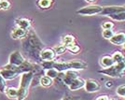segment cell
Segmentation results:
<instances>
[{
    "label": "cell",
    "instance_id": "cell-1",
    "mask_svg": "<svg viewBox=\"0 0 125 100\" xmlns=\"http://www.w3.org/2000/svg\"><path fill=\"white\" fill-rule=\"evenodd\" d=\"M22 48L29 56L33 59H40L39 53L43 49V43L37 35L31 28L27 31V34L22 41Z\"/></svg>",
    "mask_w": 125,
    "mask_h": 100
},
{
    "label": "cell",
    "instance_id": "cell-2",
    "mask_svg": "<svg viewBox=\"0 0 125 100\" xmlns=\"http://www.w3.org/2000/svg\"><path fill=\"white\" fill-rule=\"evenodd\" d=\"M34 79V72H24L21 74V79H20V87L18 89V95L17 100H24L28 95L29 87L31 85Z\"/></svg>",
    "mask_w": 125,
    "mask_h": 100
},
{
    "label": "cell",
    "instance_id": "cell-3",
    "mask_svg": "<svg viewBox=\"0 0 125 100\" xmlns=\"http://www.w3.org/2000/svg\"><path fill=\"white\" fill-rule=\"evenodd\" d=\"M125 70V63L120 62V63H115L113 66L109 67L103 68L99 70L98 72L103 75H106L108 77H113V78H121L124 75Z\"/></svg>",
    "mask_w": 125,
    "mask_h": 100
},
{
    "label": "cell",
    "instance_id": "cell-4",
    "mask_svg": "<svg viewBox=\"0 0 125 100\" xmlns=\"http://www.w3.org/2000/svg\"><path fill=\"white\" fill-rule=\"evenodd\" d=\"M103 7L99 5H89L87 7H84L82 9L78 10L77 13L79 15H84V16H92V15H96V14H100L102 11Z\"/></svg>",
    "mask_w": 125,
    "mask_h": 100
},
{
    "label": "cell",
    "instance_id": "cell-5",
    "mask_svg": "<svg viewBox=\"0 0 125 100\" xmlns=\"http://www.w3.org/2000/svg\"><path fill=\"white\" fill-rule=\"evenodd\" d=\"M121 11H125L124 6H107V7H104L102 9L100 15L108 16L111 14H114V13L121 12Z\"/></svg>",
    "mask_w": 125,
    "mask_h": 100
},
{
    "label": "cell",
    "instance_id": "cell-6",
    "mask_svg": "<svg viewBox=\"0 0 125 100\" xmlns=\"http://www.w3.org/2000/svg\"><path fill=\"white\" fill-rule=\"evenodd\" d=\"M84 88L86 90V92H88V93H95V92H98L100 90L101 85L97 80L90 79L85 80Z\"/></svg>",
    "mask_w": 125,
    "mask_h": 100
},
{
    "label": "cell",
    "instance_id": "cell-7",
    "mask_svg": "<svg viewBox=\"0 0 125 100\" xmlns=\"http://www.w3.org/2000/svg\"><path fill=\"white\" fill-rule=\"evenodd\" d=\"M24 61H25V59L22 56V54L20 52L15 51V52L11 53V54L10 55L9 64H11V65H14V66L18 67V66H21Z\"/></svg>",
    "mask_w": 125,
    "mask_h": 100
},
{
    "label": "cell",
    "instance_id": "cell-8",
    "mask_svg": "<svg viewBox=\"0 0 125 100\" xmlns=\"http://www.w3.org/2000/svg\"><path fill=\"white\" fill-rule=\"evenodd\" d=\"M39 57L43 61H52L56 57V53L53 51V49L46 48L41 50V52L39 53Z\"/></svg>",
    "mask_w": 125,
    "mask_h": 100
},
{
    "label": "cell",
    "instance_id": "cell-9",
    "mask_svg": "<svg viewBox=\"0 0 125 100\" xmlns=\"http://www.w3.org/2000/svg\"><path fill=\"white\" fill-rule=\"evenodd\" d=\"M78 77V73L75 71V70H72V69H69V70H66L64 71L63 73V78H62V82L64 85H69L72 81H73L75 79H77Z\"/></svg>",
    "mask_w": 125,
    "mask_h": 100
},
{
    "label": "cell",
    "instance_id": "cell-10",
    "mask_svg": "<svg viewBox=\"0 0 125 100\" xmlns=\"http://www.w3.org/2000/svg\"><path fill=\"white\" fill-rule=\"evenodd\" d=\"M109 40L110 42L114 45H122L125 42V34L124 33L114 34Z\"/></svg>",
    "mask_w": 125,
    "mask_h": 100
},
{
    "label": "cell",
    "instance_id": "cell-11",
    "mask_svg": "<svg viewBox=\"0 0 125 100\" xmlns=\"http://www.w3.org/2000/svg\"><path fill=\"white\" fill-rule=\"evenodd\" d=\"M84 83H85V80L83 79L78 77L77 79H75L70 84L68 85V87L71 91H77V90L84 87Z\"/></svg>",
    "mask_w": 125,
    "mask_h": 100
},
{
    "label": "cell",
    "instance_id": "cell-12",
    "mask_svg": "<svg viewBox=\"0 0 125 100\" xmlns=\"http://www.w3.org/2000/svg\"><path fill=\"white\" fill-rule=\"evenodd\" d=\"M16 25L19 27H21L22 29H24L26 31H28L31 28V21L25 19V18H19L15 20Z\"/></svg>",
    "mask_w": 125,
    "mask_h": 100
},
{
    "label": "cell",
    "instance_id": "cell-13",
    "mask_svg": "<svg viewBox=\"0 0 125 100\" xmlns=\"http://www.w3.org/2000/svg\"><path fill=\"white\" fill-rule=\"evenodd\" d=\"M26 34H27V31H26V30H24V29H22L21 27L16 25V27H14V28L12 29L11 37H13V38H15V39H18V38H22V37H24L26 36Z\"/></svg>",
    "mask_w": 125,
    "mask_h": 100
},
{
    "label": "cell",
    "instance_id": "cell-14",
    "mask_svg": "<svg viewBox=\"0 0 125 100\" xmlns=\"http://www.w3.org/2000/svg\"><path fill=\"white\" fill-rule=\"evenodd\" d=\"M68 66H69V69H72V70H82L86 68L87 64L82 61H71V62H68Z\"/></svg>",
    "mask_w": 125,
    "mask_h": 100
},
{
    "label": "cell",
    "instance_id": "cell-15",
    "mask_svg": "<svg viewBox=\"0 0 125 100\" xmlns=\"http://www.w3.org/2000/svg\"><path fill=\"white\" fill-rule=\"evenodd\" d=\"M100 64H101V66L104 67V68H106V67H109L111 66H113L114 65V61H113V59L111 56H108V55H105L104 57L101 58V60H100Z\"/></svg>",
    "mask_w": 125,
    "mask_h": 100
},
{
    "label": "cell",
    "instance_id": "cell-16",
    "mask_svg": "<svg viewBox=\"0 0 125 100\" xmlns=\"http://www.w3.org/2000/svg\"><path fill=\"white\" fill-rule=\"evenodd\" d=\"M74 41H75V37L73 36H71V35H66V36L62 37V44L64 45L66 48L68 46H70L71 44H73Z\"/></svg>",
    "mask_w": 125,
    "mask_h": 100
},
{
    "label": "cell",
    "instance_id": "cell-17",
    "mask_svg": "<svg viewBox=\"0 0 125 100\" xmlns=\"http://www.w3.org/2000/svg\"><path fill=\"white\" fill-rule=\"evenodd\" d=\"M6 95H8V97L10 98H14L17 99V95H18V89H16L14 87H10L5 91Z\"/></svg>",
    "mask_w": 125,
    "mask_h": 100
},
{
    "label": "cell",
    "instance_id": "cell-18",
    "mask_svg": "<svg viewBox=\"0 0 125 100\" xmlns=\"http://www.w3.org/2000/svg\"><path fill=\"white\" fill-rule=\"evenodd\" d=\"M108 17H110L111 19H113L115 21L123 22L125 21V11H121V12L111 14V15H108Z\"/></svg>",
    "mask_w": 125,
    "mask_h": 100
},
{
    "label": "cell",
    "instance_id": "cell-19",
    "mask_svg": "<svg viewBox=\"0 0 125 100\" xmlns=\"http://www.w3.org/2000/svg\"><path fill=\"white\" fill-rule=\"evenodd\" d=\"M53 83V79H51L50 77H48V76H43L41 77V79H40V84L42 86H44V87H49V86H51V85Z\"/></svg>",
    "mask_w": 125,
    "mask_h": 100
},
{
    "label": "cell",
    "instance_id": "cell-20",
    "mask_svg": "<svg viewBox=\"0 0 125 100\" xmlns=\"http://www.w3.org/2000/svg\"><path fill=\"white\" fill-rule=\"evenodd\" d=\"M114 63H120V62H123L124 61V55L120 52H116L113 53V55L111 56Z\"/></svg>",
    "mask_w": 125,
    "mask_h": 100
},
{
    "label": "cell",
    "instance_id": "cell-21",
    "mask_svg": "<svg viewBox=\"0 0 125 100\" xmlns=\"http://www.w3.org/2000/svg\"><path fill=\"white\" fill-rule=\"evenodd\" d=\"M52 2H53V0H38L37 5L41 9H49L52 6Z\"/></svg>",
    "mask_w": 125,
    "mask_h": 100
},
{
    "label": "cell",
    "instance_id": "cell-22",
    "mask_svg": "<svg viewBox=\"0 0 125 100\" xmlns=\"http://www.w3.org/2000/svg\"><path fill=\"white\" fill-rule=\"evenodd\" d=\"M58 74H59V72H58L55 68H51V69L45 70V75L48 76V77H50V78L52 79H55V78L58 76Z\"/></svg>",
    "mask_w": 125,
    "mask_h": 100
},
{
    "label": "cell",
    "instance_id": "cell-23",
    "mask_svg": "<svg viewBox=\"0 0 125 100\" xmlns=\"http://www.w3.org/2000/svg\"><path fill=\"white\" fill-rule=\"evenodd\" d=\"M54 60L52 61H43L41 63V67L44 70H47V69L53 68V66H54Z\"/></svg>",
    "mask_w": 125,
    "mask_h": 100
},
{
    "label": "cell",
    "instance_id": "cell-24",
    "mask_svg": "<svg viewBox=\"0 0 125 100\" xmlns=\"http://www.w3.org/2000/svg\"><path fill=\"white\" fill-rule=\"evenodd\" d=\"M114 34V30L112 28L111 29H104V31H103V37L104 38H106V39H110Z\"/></svg>",
    "mask_w": 125,
    "mask_h": 100
},
{
    "label": "cell",
    "instance_id": "cell-25",
    "mask_svg": "<svg viewBox=\"0 0 125 100\" xmlns=\"http://www.w3.org/2000/svg\"><path fill=\"white\" fill-rule=\"evenodd\" d=\"M53 51L55 52L56 55H61V54H62V53L66 51V47L62 44V45H60V46H57V47L54 48Z\"/></svg>",
    "mask_w": 125,
    "mask_h": 100
},
{
    "label": "cell",
    "instance_id": "cell-26",
    "mask_svg": "<svg viewBox=\"0 0 125 100\" xmlns=\"http://www.w3.org/2000/svg\"><path fill=\"white\" fill-rule=\"evenodd\" d=\"M66 50H68L69 52L71 53H74V54H77V53L79 52V50H80V48L78 47V45H76V44H71L70 46H68L67 48H66Z\"/></svg>",
    "mask_w": 125,
    "mask_h": 100
},
{
    "label": "cell",
    "instance_id": "cell-27",
    "mask_svg": "<svg viewBox=\"0 0 125 100\" xmlns=\"http://www.w3.org/2000/svg\"><path fill=\"white\" fill-rule=\"evenodd\" d=\"M10 7V3L8 0H0V10H8Z\"/></svg>",
    "mask_w": 125,
    "mask_h": 100
},
{
    "label": "cell",
    "instance_id": "cell-28",
    "mask_svg": "<svg viewBox=\"0 0 125 100\" xmlns=\"http://www.w3.org/2000/svg\"><path fill=\"white\" fill-rule=\"evenodd\" d=\"M6 91V79L0 75V93H4Z\"/></svg>",
    "mask_w": 125,
    "mask_h": 100
},
{
    "label": "cell",
    "instance_id": "cell-29",
    "mask_svg": "<svg viewBox=\"0 0 125 100\" xmlns=\"http://www.w3.org/2000/svg\"><path fill=\"white\" fill-rule=\"evenodd\" d=\"M117 94L121 96V97H124L125 96V86L124 85H120L118 87L117 89Z\"/></svg>",
    "mask_w": 125,
    "mask_h": 100
},
{
    "label": "cell",
    "instance_id": "cell-30",
    "mask_svg": "<svg viewBox=\"0 0 125 100\" xmlns=\"http://www.w3.org/2000/svg\"><path fill=\"white\" fill-rule=\"evenodd\" d=\"M114 26V24H113V22H105L104 23H103V29H111V28H113Z\"/></svg>",
    "mask_w": 125,
    "mask_h": 100
},
{
    "label": "cell",
    "instance_id": "cell-31",
    "mask_svg": "<svg viewBox=\"0 0 125 100\" xmlns=\"http://www.w3.org/2000/svg\"><path fill=\"white\" fill-rule=\"evenodd\" d=\"M61 100H79L78 96H72V95H66V96H63Z\"/></svg>",
    "mask_w": 125,
    "mask_h": 100
},
{
    "label": "cell",
    "instance_id": "cell-32",
    "mask_svg": "<svg viewBox=\"0 0 125 100\" xmlns=\"http://www.w3.org/2000/svg\"><path fill=\"white\" fill-rule=\"evenodd\" d=\"M95 100H110V99H109V97H108L107 95H100V96H98V97H97Z\"/></svg>",
    "mask_w": 125,
    "mask_h": 100
},
{
    "label": "cell",
    "instance_id": "cell-33",
    "mask_svg": "<svg viewBox=\"0 0 125 100\" xmlns=\"http://www.w3.org/2000/svg\"><path fill=\"white\" fill-rule=\"evenodd\" d=\"M112 85H113V83H112L111 81H107V83H106V86H107V87H111Z\"/></svg>",
    "mask_w": 125,
    "mask_h": 100
},
{
    "label": "cell",
    "instance_id": "cell-34",
    "mask_svg": "<svg viewBox=\"0 0 125 100\" xmlns=\"http://www.w3.org/2000/svg\"><path fill=\"white\" fill-rule=\"evenodd\" d=\"M87 2H90V3H92V2H94V1H96V0H86Z\"/></svg>",
    "mask_w": 125,
    "mask_h": 100
},
{
    "label": "cell",
    "instance_id": "cell-35",
    "mask_svg": "<svg viewBox=\"0 0 125 100\" xmlns=\"http://www.w3.org/2000/svg\"><path fill=\"white\" fill-rule=\"evenodd\" d=\"M113 100H119V99H113Z\"/></svg>",
    "mask_w": 125,
    "mask_h": 100
}]
</instances>
